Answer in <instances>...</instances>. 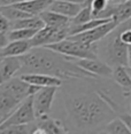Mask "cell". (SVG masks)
<instances>
[{
	"label": "cell",
	"instance_id": "obj_20",
	"mask_svg": "<svg viewBox=\"0 0 131 134\" xmlns=\"http://www.w3.org/2000/svg\"><path fill=\"white\" fill-rule=\"evenodd\" d=\"M37 130V123L32 121V123L27 124H16L11 125L5 129L0 130V133L4 134H35Z\"/></svg>",
	"mask_w": 131,
	"mask_h": 134
},
{
	"label": "cell",
	"instance_id": "obj_18",
	"mask_svg": "<svg viewBox=\"0 0 131 134\" xmlns=\"http://www.w3.org/2000/svg\"><path fill=\"white\" fill-rule=\"evenodd\" d=\"M39 17L43 20L45 25L52 28H60V26L69 24V19L61 14H57L51 9H45L39 14Z\"/></svg>",
	"mask_w": 131,
	"mask_h": 134
},
{
	"label": "cell",
	"instance_id": "obj_31",
	"mask_svg": "<svg viewBox=\"0 0 131 134\" xmlns=\"http://www.w3.org/2000/svg\"><path fill=\"white\" fill-rule=\"evenodd\" d=\"M61 1H72V2H84V0H61Z\"/></svg>",
	"mask_w": 131,
	"mask_h": 134
},
{
	"label": "cell",
	"instance_id": "obj_19",
	"mask_svg": "<svg viewBox=\"0 0 131 134\" xmlns=\"http://www.w3.org/2000/svg\"><path fill=\"white\" fill-rule=\"evenodd\" d=\"M45 26L43 20L39 15H32L29 17H24L21 20L11 21V29H36L39 30ZM9 29V30H11Z\"/></svg>",
	"mask_w": 131,
	"mask_h": 134
},
{
	"label": "cell",
	"instance_id": "obj_9",
	"mask_svg": "<svg viewBox=\"0 0 131 134\" xmlns=\"http://www.w3.org/2000/svg\"><path fill=\"white\" fill-rule=\"evenodd\" d=\"M1 90L7 91L8 93H11L12 95L23 101L25 97H28L30 94V84H28L25 80H23L20 76H15V77L11 78L9 80H7L6 83L0 85Z\"/></svg>",
	"mask_w": 131,
	"mask_h": 134
},
{
	"label": "cell",
	"instance_id": "obj_32",
	"mask_svg": "<svg viewBox=\"0 0 131 134\" xmlns=\"http://www.w3.org/2000/svg\"><path fill=\"white\" fill-rule=\"evenodd\" d=\"M123 1H127V0H115V1H113V2H115V4H117V2H123Z\"/></svg>",
	"mask_w": 131,
	"mask_h": 134
},
{
	"label": "cell",
	"instance_id": "obj_5",
	"mask_svg": "<svg viewBox=\"0 0 131 134\" xmlns=\"http://www.w3.org/2000/svg\"><path fill=\"white\" fill-rule=\"evenodd\" d=\"M36 121V115L33 110V102H32V95H29L28 97L23 100L20 103V105L13 111L7 119H5L0 124V130L5 129L11 125L16 124H27Z\"/></svg>",
	"mask_w": 131,
	"mask_h": 134
},
{
	"label": "cell",
	"instance_id": "obj_29",
	"mask_svg": "<svg viewBox=\"0 0 131 134\" xmlns=\"http://www.w3.org/2000/svg\"><path fill=\"white\" fill-rule=\"evenodd\" d=\"M9 42V39H8V35L6 31H0V49H2Z\"/></svg>",
	"mask_w": 131,
	"mask_h": 134
},
{
	"label": "cell",
	"instance_id": "obj_11",
	"mask_svg": "<svg viewBox=\"0 0 131 134\" xmlns=\"http://www.w3.org/2000/svg\"><path fill=\"white\" fill-rule=\"evenodd\" d=\"M36 123H37V130H36L35 134H62L67 133L66 129L63 127V125L61 124V121L56 118H54L53 116L44 115L41 117L36 118Z\"/></svg>",
	"mask_w": 131,
	"mask_h": 134
},
{
	"label": "cell",
	"instance_id": "obj_36",
	"mask_svg": "<svg viewBox=\"0 0 131 134\" xmlns=\"http://www.w3.org/2000/svg\"><path fill=\"white\" fill-rule=\"evenodd\" d=\"M84 1H85V0H84Z\"/></svg>",
	"mask_w": 131,
	"mask_h": 134
},
{
	"label": "cell",
	"instance_id": "obj_16",
	"mask_svg": "<svg viewBox=\"0 0 131 134\" xmlns=\"http://www.w3.org/2000/svg\"><path fill=\"white\" fill-rule=\"evenodd\" d=\"M32 48L30 40H11L0 49L2 56H22Z\"/></svg>",
	"mask_w": 131,
	"mask_h": 134
},
{
	"label": "cell",
	"instance_id": "obj_24",
	"mask_svg": "<svg viewBox=\"0 0 131 134\" xmlns=\"http://www.w3.org/2000/svg\"><path fill=\"white\" fill-rule=\"evenodd\" d=\"M36 29H11L7 31L8 39L11 40H30L36 35Z\"/></svg>",
	"mask_w": 131,
	"mask_h": 134
},
{
	"label": "cell",
	"instance_id": "obj_12",
	"mask_svg": "<svg viewBox=\"0 0 131 134\" xmlns=\"http://www.w3.org/2000/svg\"><path fill=\"white\" fill-rule=\"evenodd\" d=\"M21 102L22 101H20L17 97L0 88V124L13 114Z\"/></svg>",
	"mask_w": 131,
	"mask_h": 134
},
{
	"label": "cell",
	"instance_id": "obj_26",
	"mask_svg": "<svg viewBox=\"0 0 131 134\" xmlns=\"http://www.w3.org/2000/svg\"><path fill=\"white\" fill-rule=\"evenodd\" d=\"M121 41L127 46H131V28H127L120 35Z\"/></svg>",
	"mask_w": 131,
	"mask_h": 134
},
{
	"label": "cell",
	"instance_id": "obj_7",
	"mask_svg": "<svg viewBox=\"0 0 131 134\" xmlns=\"http://www.w3.org/2000/svg\"><path fill=\"white\" fill-rule=\"evenodd\" d=\"M117 24L118 23L113 19V20L109 21V22L100 24V25L96 26V28H93V29H90V30H87V31L69 36V37H67V38H70L72 40L84 42V44H96V42H98V41L101 40V39L105 38Z\"/></svg>",
	"mask_w": 131,
	"mask_h": 134
},
{
	"label": "cell",
	"instance_id": "obj_8",
	"mask_svg": "<svg viewBox=\"0 0 131 134\" xmlns=\"http://www.w3.org/2000/svg\"><path fill=\"white\" fill-rule=\"evenodd\" d=\"M76 63L89 74L99 78H112L113 68L100 59H78Z\"/></svg>",
	"mask_w": 131,
	"mask_h": 134
},
{
	"label": "cell",
	"instance_id": "obj_2",
	"mask_svg": "<svg viewBox=\"0 0 131 134\" xmlns=\"http://www.w3.org/2000/svg\"><path fill=\"white\" fill-rule=\"evenodd\" d=\"M22 74H45L63 79L96 77L82 69L75 59L55 52L46 46L32 47L29 52L20 56ZM17 75V76H19Z\"/></svg>",
	"mask_w": 131,
	"mask_h": 134
},
{
	"label": "cell",
	"instance_id": "obj_33",
	"mask_svg": "<svg viewBox=\"0 0 131 134\" xmlns=\"http://www.w3.org/2000/svg\"><path fill=\"white\" fill-rule=\"evenodd\" d=\"M128 70H129V74L131 76V66H128Z\"/></svg>",
	"mask_w": 131,
	"mask_h": 134
},
{
	"label": "cell",
	"instance_id": "obj_35",
	"mask_svg": "<svg viewBox=\"0 0 131 134\" xmlns=\"http://www.w3.org/2000/svg\"><path fill=\"white\" fill-rule=\"evenodd\" d=\"M1 59H2V55H1V53H0V61H1Z\"/></svg>",
	"mask_w": 131,
	"mask_h": 134
},
{
	"label": "cell",
	"instance_id": "obj_3",
	"mask_svg": "<svg viewBox=\"0 0 131 134\" xmlns=\"http://www.w3.org/2000/svg\"><path fill=\"white\" fill-rule=\"evenodd\" d=\"M127 28H131V19L118 23L105 38L97 42L98 57L112 68L129 65V46L124 45L120 38L121 32Z\"/></svg>",
	"mask_w": 131,
	"mask_h": 134
},
{
	"label": "cell",
	"instance_id": "obj_1",
	"mask_svg": "<svg viewBox=\"0 0 131 134\" xmlns=\"http://www.w3.org/2000/svg\"><path fill=\"white\" fill-rule=\"evenodd\" d=\"M99 77L63 79L55 94L51 112L67 133H100L117 116L116 96ZM50 112V114H51Z\"/></svg>",
	"mask_w": 131,
	"mask_h": 134
},
{
	"label": "cell",
	"instance_id": "obj_34",
	"mask_svg": "<svg viewBox=\"0 0 131 134\" xmlns=\"http://www.w3.org/2000/svg\"><path fill=\"white\" fill-rule=\"evenodd\" d=\"M129 96H131V94H130ZM129 105H130V109H131V97H130V102H129Z\"/></svg>",
	"mask_w": 131,
	"mask_h": 134
},
{
	"label": "cell",
	"instance_id": "obj_15",
	"mask_svg": "<svg viewBox=\"0 0 131 134\" xmlns=\"http://www.w3.org/2000/svg\"><path fill=\"white\" fill-rule=\"evenodd\" d=\"M82 7L83 2H72V1H61V0H52L51 5L47 9H51L57 14L68 17L69 20L72 19L78 13Z\"/></svg>",
	"mask_w": 131,
	"mask_h": 134
},
{
	"label": "cell",
	"instance_id": "obj_13",
	"mask_svg": "<svg viewBox=\"0 0 131 134\" xmlns=\"http://www.w3.org/2000/svg\"><path fill=\"white\" fill-rule=\"evenodd\" d=\"M23 80H25L30 85H36L39 87L46 86H57L62 84V79L55 76L45 75V74H22L19 75Z\"/></svg>",
	"mask_w": 131,
	"mask_h": 134
},
{
	"label": "cell",
	"instance_id": "obj_22",
	"mask_svg": "<svg viewBox=\"0 0 131 134\" xmlns=\"http://www.w3.org/2000/svg\"><path fill=\"white\" fill-rule=\"evenodd\" d=\"M101 133H107V134H129L130 131L123 123L118 116L114 117L112 120H109L107 124L103 126Z\"/></svg>",
	"mask_w": 131,
	"mask_h": 134
},
{
	"label": "cell",
	"instance_id": "obj_14",
	"mask_svg": "<svg viewBox=\"0 0 131 134\" xmlns=\"http://www.w3.org/2000/svg\"><path fill=\"white\" fill-rule=\"evenodd\" d=\"M113 80L120 87L123 95L128 97L131 94V76L129 74L128 66L116 65L113 68Z\"/></svg>",
	"mask_w": 131,
	"mask_h": 134
},
{
	"label": "cell",
	"instance_id": "obj_17",
	"mask_svg": "<svg viewBox=\"0 0 131 134\" xmlns=\"http://www.w3.org/2000/svg\"><path fill=\"white\" fill-rule=\"evenodd\" d=\"M51 2L52 0H25L13 5L30 15H39L41 12L47 9Z\"/></svg>",
	"mask_w": 131,
	"mask_h": 134
},
{
	"label": "cell",
	"instance_id": "obj_28",
	"mask_svg": "<svg viewBox=\"0 0 131 134\" xmlns=\"http://www.w3.org/2000/svg\"><path fill=\"white\" fill-rule=\"evenodd\" d=\"M117 116L123 120V123L125 124V126L129 129L130 133H131V115L128 114V112H121V114H118Z\"/></svg>",
	"mask_w": 131,
	"mask_h": 134
},
{
	"label": "cell",
	"instance_id": "obj_27",
	"mask_svg": "<svg viewBox=\"0 0 131 134\" xmlns=\"http://www.w3.org/2000/svg\"><path fill=\"white\" fill-rule=\"evenodd\" d=\"M11 29V22L4 14L0 13V31H9Z\"/></svg>",
	"mask_w": 131,
	"mask_h": 134
},
{
	"label": "cell",
	"instance_id": "obj_25",
	"mask_svg": "<svg viewBox=\"0 0 131 134\" xmlns=\"http://www.w3.org/2000/svg\"><path fill=\"white\" fill-rule=\"evenodd\" d=\"M92 19H93V16H92L91 6L90 5H83L82 9L78 12L72 19L69 20V23H70V25H77V24L85 23V22H87V21H90Z\"/></svg>",
	"mask_w": 131,
	"mask_h": 134
},
{
	"label": "cell",
	"instance_id": "obj_30",
	"mask_svg": "<svg viewBox=\"0 0 131 134\" xmlns=\"http://www.w3.org/2000/svg\"><path fill=\"white\" fill-rule=\"evenodd\" d=\"M21 1H25V0H0V6H5V5H13L17 4Z\"/></svg>",
	"mask_w": 131,
	"mask_h": 134
},
{
	"label": "cell",
	"instance_id": "obj_23",
	"mask_svg": "<svg viewBox=\"0 0 131 134\" xmlns=\"http://www.w3.org/2000/svg\"><path fill=\"white\" fill-rule=\"evenodd\" d=\"M0 13L4 14L8 20L11 21H16V20H21L24 19V17H29L32 16L25 12L21 10L20 8L15 7L14 5H5V6H0Z\"/></svg>",
	"mask_w": 131,
	"mask_h": 134
},
{
	"label": "cell",
	"instance_id": "obj_6",
	"mask_svg": "<svg viewBox=\"0 0 131 134\" xmlns=\"http://www.w3.org/2000/svg\"><path fill=\"white\" fill-rule=\"evenodd\" d=\"M57 88H59L57 86L40 87L32 95L33 110H35L36 118L41 117L44 115H48L51 112Z\"/></svg>",
	"mask_w": 131,
	"mask_h": 134
},
{
	"label": "cell",
	"instance_id": "obj_10",
	"mask_svg": "<svg viewBox=\"0 0 131 134\" xmlns=\"http://www.w3.org/2000/svg\"><path fill=\"white\" fill-rule=\"evenodd\" d=\"M21 65L20 56H2L0 61V85L19 75Z\"/></svg>",
	"mask_w": 131,
	"mask_h": 134
},
{
	"label": "cell",
	"instance_id": "obj_21",
	"mask_svg": "<svg viewBox=\"0 0 131 134\" xmlns=\"http://www.w3.org/2000/svg\"><path fill=\"white\" fill-rule=\"evenodd\" d=\"M54 28L52 26H43L41 29H39L36 35L30 39V42H31L32 47H38V46H46V45L50 44V39L52 36V32H53Z\"/></svg>",
	"mask_w": 131,
	"mask_h": 134
},
{
	"label": "cell",
	"instance_id": "obj_4",
	"mask_svg": "<svg viewBox=\"0 0 131 134\" xmlns=\"http://www.w3.org/2000/svg\"><path fill=\"white\" fill-rule=\"evenodd\" d=\"M46 47L59 52L63 55L72 57L75 60L99 59L97 54V42L96 44H84L77 40H72L70 38H66L61 41L47 45Z\"/></svg>",
	"mask_w": 131,
	"mask_h": 134
}]
</instances>
